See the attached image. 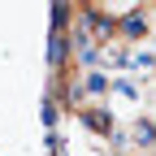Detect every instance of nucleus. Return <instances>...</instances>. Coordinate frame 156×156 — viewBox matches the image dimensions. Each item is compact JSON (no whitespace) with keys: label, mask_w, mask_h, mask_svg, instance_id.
Returning <instances> with one entry per match:
<instances>
[{"label":"nucleus","mask_w":156,"mask_h":156,"mask_svg":"<svg viewBox=\"0 0 156 156\" xmlns=\"http://www.w3.org/2000/svg\"><path fill=\"white\" fill-rule=\"evenodd\" d=\"M83 122H87L95 134H113V113L100 108V104H87V108H83Z\"/></svg>","instance_id":"obj_1"},{"label":"nucleus","mask_w":156,"mask_h":156,"mask_svg":"<svg viewBox=\"0 0 156 156\" xmlns=\"http://www.w3.org/2000/svg\"><path fill=\"white\" fill-rule=\"evenodd\" d=\"M143 30H147V17H143L139 9H134V5H130V9L122 13V35H126V39H139Z\"/></svg>","instance_id":"obj_2"},{"label":"nucleus","mask_w":156,"mask_h":156,"mask_svg":"<svg viewBox=\"0 0 156 156\" xmlns=\"http://www.w3.org/2000/svg\"><path fill=\"white\" fill-rule=\"evenodd\" d=\"M130 139L139 143V147H156V122H152V117H139L134 130H130Z\"/></svg>","instance_id":"obj_3"}]
</instances>
